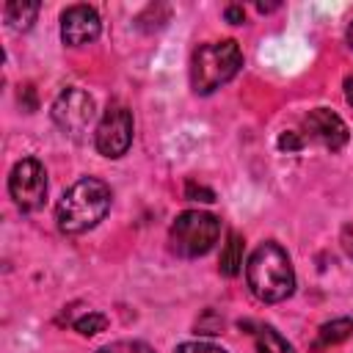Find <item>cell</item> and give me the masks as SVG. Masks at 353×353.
<instances>
[{
    "label": "cell",
    "instance_id": "obj_1",
    "mask_svg": "<svg viewBox=\"0 0 353 353\" xmlns=\"http://www.w3.org/2000/svg\"><path fill=\"white\" fill-rule=\"evenodd\" d=\"M245 281L262 303H281L295 292V270L287 251L268 240L259 243L245 262Z\"/></svg>",
    "mask_w": 353,
    "mask_h": 353
},
{
    "label": "cell",
    "instance_id": "obj_2",
    "mask_svg": "<svg viewBox=\"0 0 353 353\" xmlns=\"http://www.w3.org/2000/svg\"><path fill=\"white\" fill-rule=\"evenodd\" d=\"M110 188L97 176L77 179L58 201L55 221L63 234H83L94 229L110 210Z\"/></svg>",
    "mask_w": 353,
    "mask_h": 353
},
{
    "label": "cell",
    "instance_id": "obj_3",
    "mask_svg": "<svg viewBox=\"0 0 353 353\" xmlns=\"http://www.w3.org/2000/svg\"><path fill=\"white\" fill-rule=\"evenodd\" d=\"M243 66V52L234 39L207 41L193 50L190 58V85L199 97H207L226 85Z\"/></svg>",
    "mask_w": 353,
    "mask_h": 353
},
{
    "label": "cell",
    "instance_id": "obj_4",
    "mask_svg": "<svg viewBox=\"0 0 353 353\" xmlns=\"http://www.w3.org/2000/svg\"><path fill=\"white\" fill-rule=\"evenodd\" d=\"M221 234V221L204 210H185L168 229V248L182 259H196L212 251Z\"/></svg>",
    "mask_w": 353,
    "mask_h": 353
},
{
    "label": "cell",
    "instance_id": "obj_5",
    "mask_svg": "<svg viewBox=\"0 0 353 353\" xmlns=\"http://www.w3.org/2000/svg\"><path fill=\"white\" fill-rule=\"evenodd\" d=\"M52 121L55 127L69 135V138H83V132L91 127L94 116H97V105H94V97L77 85H69L63 88L55 102H52Z\"/></svg>",
    "mask_w": 353,
    "mask_h": 353
},
{
    "label": "cell",
    "instance_id": "obj_6",
    "mask_svg": "<svg viewBox=\"0 0 353 353\" xmlns=\"http://www.w3.org/2000/svg\"><path fill=\"white\" fill-rule=\"evenodd\" d=\"M8 193L22 212H33L47 199V171L36 157L19 160L8 174Z\"/></svg>",
    "mask_w": 353,
    "mask_h": 353
},
{
    "label": "cell",
    "instance_id": "obj_7",
    "mask_svg": "<svg viewBox=\"0 0 353 353\" xmlns=\"http://www.w3.org/2000/svg\"><path fill=\"white\" fill-rule=\"evenodd\" d=\"M130 143H132V113L124 105H110L97 124L94 146L102 157L116 160V157L127 154Z\"/></svg>",
    "mask_w": 353,
    "mask_h": 353
},
{
    "label": "cell",
    "instance_id": "obj_8",
    "mask_svg": "<svg viewBox=\"0 0 353 353\" xmlns=\"http://www.w3.org/2000/svg\"><path fill=\"white\" fill-rule=\"evenodd\" d=\"M99 33H102V19H99L97 8L77 3L61 14V39L66 47L91 44L99 39Z\"/></svg>",
    "mask_w": 353,
    "mask_h": 353
},
{
    "label": "cell",
    "instance_id": "obj_9",
    "mask_svg": "<svg viewBox=\"0 0 353 353\" xmlns=\"http://www.w3.org/2000/svg\"><path fill=\"white\" fill-rule=\"evenodd\" d=\"M303 127H306V132H309L317 143H323V146L331 149V152L342 149V146L347 143V138H350L347 124H345L334 110H328V108H314V110H309V113L303 116Z\"/></svg>",
    "mask_w": 353,
    "mask_h": 353
},
{
    "label": "cell",
    "instance_id": "obj_10",
    "mask_svg": "<svg viewBox=\"0 0 353 353\" xmlns=\"http://www.w3.org/2000/svg\"><path fill=\"white\" fill-rule=\"evenodd\" d=\"M39 3H25V0H11L6 3L3 8V17H6V25L11 30H30V25L36 22V14H39Z\"/></svg>",
    "mask_w": 353,
    "mask_h": 353
},
{
    "label": "cell",
    "instance_id": "obj_11",
    "mask_svg": "<svg viewBox=\"0 0 353 353\" xmlns=\"http://www.w3.org/2000/svg\"><path fill=\"white\" fill-rule=\"evenodd\" d=\"M350 334H353V320H350V317H336V320H331V323H323L320 331H317L314 350L339 345V342H345Z\"/></svg>",
    "mask_w": 353,
    "mask_h": 353
},
{
    "label": "cell",
    "instance_id": "obj_12",
    "mask_svg": "<svg viewBox=\"0 0 353 353\" xmlns=\"http://www.w3.org/2000/svg\"><path fill=\"white\" fill-rule=\"evenodd\" d=\"M218 268L229 279L243 270V237L237 232H229V237L223 243V251H221V265Z\"/></svg>",
    "mask_w": 353,
    "mask_h": 353
},
{
    "label": "cell",
    "instance_id": "obj_13",
    "mask_svg": "<svg viewBox=\"0 0 353 353\" xmlns=\"http://www.w3.org/2000/svg\"><path fill=\"white\" fill-rule=\"evenodd\" d=\"M256 353H295V347L273 325H259L256 328Z\"/></svg>",
    "mask_w": 353,
    "mask_h": 353
},
{
    "label": "cell",
    "instance_id": "obj_14",
    "mask_svg": "<svg viewBox=\"0 0 353 353\" xmlns=\"http://www.w3.org/2000/svg\"><path fill=\"white\" fill-rule=\"evenodd\" d=\"M105 328H108V317L102 312H85L83 317L74 320V331H80L83 336H94Z\"/></svg>",
    "mask_w": 353,
    "mask_h": 353
},
{
    "label": "cell",
    "instance_id": "obj_15",
    "mask_svg": "<svg viewBox=\"0 0 353 353\" xmlns=\"http://www.w3.org/2000/svg\"><path fill=\"white\" fill-rule=\"evenodd\" d=\"M97 353H154V350L141 339H119V342L102 345Z\"/></svg>",
    "mask_w": 353,
    "mask_h": 353
},
{
    "label": "cell",
    "instance_id": "obj_16",
    "mask_svg": "<svg viewBox=\"0 0 353 353\" xmlns=\"http://www.w3.org/2000/svg\"><path fill=\"white\" fill-rule=\"evenodd\" d=\"M174 353H229V350H223L221 345H212V342H182L174 347Z\"/></svg>",
    "mask_w": 353,
    "mask_h": 353
},
{
    "label": "cell",
    "instance_id": "obj_17",
    "mask_svg": "<svg viewBox=\"0 0 353 353\" xmlns=\"http://www.w3.org/2000/svg\"><path fill=\"white\" fill-rule=\"evenodd\" d=\"M185 196L188 199H196V201H215V193L204 185H196V182H188L185 185Z\"/></svg>",
    "mask_w": 353,
    "mask_h": 353
},
{
    "label": "cell",
    "instance_id": "obj_18",
    "mask_svg": "<svg viewBox=\"0 0 353 353\" xmlns=\"http://www.w3.org/2000/svg\"><path fill=\"white\" fill-rule=\"evenodd\" d=\"M301 146H303V141L298 138V132H281V138H279L281 152H298Z\"/></svg>",
    "mask_w": 353,
    "mask_h": 353
},
{
    "label": "cell",
    "instance_id": "obj_19",
    "mask_svg": "<svg viewBox=\"0 0 353 353\" xmlns=\"http://www.w3.org/2000/svg\"><path fill=\"white\" fill-rule=\"evenodd\" d=\"M339 243H342V251L353 259V221L342 226V234H339Z\"/></svg>",
    "mask_w": 353,
    "mask_h": 353
},
{
    "label": "cell",
    "instance_id": "obj_20",
    "mask_svg": "<svg viewBox=\"0 0 353 353\" xmlns=\"http://www.w3.org/2000/svg\"><path fill=\"white\" fill-rule=\"evenodd\" d=\"M223 17H226L232 25H243V22H245V11H243V6H229V8L223 11Z\"/></svg>",
    "mask_w": 353,
    "mask_h": 353
},
{
    "label": "cell",
    "instance_id": "obj_21",
    "mask_svg": "<svg viewBox=\"0 0 353 353\" xmlns=\"http://www.w3.org/2000/svg\"><path fill=\"white\" fill-rule=\"evenodd\" d=\"M345 99L347 105H353V77H345Z\"/></svg>",
    "mask_w": 353,
    "mask_h": 353
},
{
    "label": "cell",
    "instance_id": "obj_22",
    "mask_svg": "<svg viewBox=\"0 0 353 353\" xmlns=\"http://www.w3.org/2000/svg\"><path fill=\"white\" fill-rule=\"evenodd\" d=\"M345 36H347V44H350V50H353V22L347 25V33H345Z\"/></svg>",
    "mask_w": 353,
    "mask_h": 353
}]
</instances>
